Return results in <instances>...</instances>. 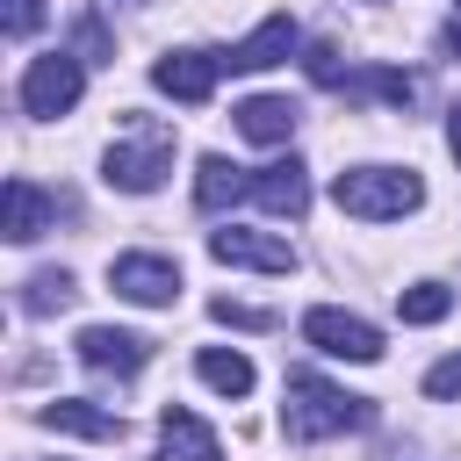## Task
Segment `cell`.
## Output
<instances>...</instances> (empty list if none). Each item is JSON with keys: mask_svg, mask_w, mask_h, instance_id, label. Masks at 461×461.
Segmentation results:
<instances>
[{"mask_svg": "<svg viewBox=\"0 0 461 461\" xmlns=\"http://www.w3.org/2000/svg\"><path fill=\"white\" fill-rule=\"evenodd\" d=\"M367 418H375V403H367V396H346L339 382H324V375H310V367H295V375H288L281 432H288L295 447H310V439H339V432H353V425H367Z\"/></svg>", "mask_w": 461, "mask_h": 461, "instance_id": "cell-1", "label": "cell"}, {"mask_svg": "<svg viewBox=\"0 0 461 461\" xmlns=\"http://www.w3.org/2000/svg\"><path fill=\"white\" fill-rule=\"evenodd\" d=\"M173 151H180L173 122H158V115H122V130H115V144H108V158H101V180H108L115 194H151V187L173 173Z\"/></svg>", "mask_w": 461, "mask_h": 461, "instance_id": "cell-2", "label": "cell"}, {"mask_svg": "<svg viewBox=\"0 0 461 461\" xmlns=\"http://www.w3.org/2000/svg\"><path fill=\"white\" fill-rule=\"evenodd\" d=\"M331 202L360 223H389V216H411L425 202V180L411 166H346L331 180Z\"/></svg>", "mask_w": 461, "mask_h": 461, "instance_id": "cell-3", "label": "cell"}, {"mask_svg": "<svg viewBox=\"0 0 461 461\" xmlns=\"http://www.w3.org/2000/svg\"><path fill=\"white\" fill-rule=\"evenodd\" d=\"M79 94H86V72H79V58H72V50H50V58H36V65L22 72V108H29L36 122L72 115V108H79Z\"/></svg>", "mask_w": 461, "mask_h": 461, "instance_id": "cell-4", "label": "cell"}, {"mask_svg": "<svg viewBox=\"0 0 461 461\" xmlns=\"http://www.w3.org/2000/svg\"><path fill=\"white\" fill-rule=\"evenodd\" d=\"M303 339L317 346V353H331V360H382V331L367 324V317H353V310H331V303H317L310 317H303Z\"/></svg>", "mask_w": 461, "mask_h": 461, "instance_id": "cell-5", "label": "cell"}, {"mask_svg": "<svg viewBox=\"0 0 461 461\" xmlns=\"http://www.w3.org/2000/svg\"><path fill=\"white\" fill-rule=\"evenodd\" d=\"M108 288H115L122 303H144V310H166V303L180 295V267H173L166 252H122V259L108 267Z\"/></svg>", "mask_w": 461, "mask_h": 461, "instance_id": "cell-6", "label": "cell"}, {"mask_svg": "<svg viewBox=\"0 0 461 461\" xmlns=\"http://www.w3.org/2000/svg\"><path fill=\"white\" fill-rule=\"evenodd\" d=\"M72 353H79L94 375H115V382H130V375L151 360V339H144V331H122V324H86V331L72 339Z\"/></svg>", "mask_w": 461, "mask_h": 461, "instance_id": "cell-7", "label": "cell"}, {"mask_svg": "<svg viewBox=\"0 0 461 461\" xmlns=\"http://www.w3.org/2000/svg\"><path fill=\"white\" fill-rule=\"evenodd\" d=\"M216 72H223L216 50H166V58L151 65V86L173 94V101H187V108H202V101L216 94Z\"/></svg>", "mask_w": 461, "mask_h": 461, "instance_id": "cell-8", "label": "cell"}, {"mask_svg": "<svg viewBox=\"0 0 461 461\" xmlns=\"http://www.w3.org/2000/svg\"><path fill=\"white\" fill-rule=\"evenodd\" d=\"M209 259H223V267H259V274H288L295 267V252H288V238H267V230H209Z\"/></svg>", "mask_w": 461, "mask_h": 461, "instance_id": "cell-9", "label": "cell"}, {"mask_svg": "<svg viewBox=\"0 0 461 461\" xmlns=\"http://www.w3.org/2000/svg\"><path fill=\"white\" fill-rule=\"evenodd\" d=\"M158 461H223V439L187 403H166L158 411Z\"/></svg>", "mask_w": 461, "mask_h": 461, "instance_id": "cell-10", "label": "cell"}, {"mask_svg": "<svg viewBox=\"0 0 461 461\" xmlns=\"http://www.w3.org/2000/svg\"><path fill=\"white\" fill-rule=\"evenodd\" d=\"M295 43H303L295 14H267V22H259L245 43H230V50H223V65H230V72H267V65H281Z\"/></svg>", "mask_w": 461, "mask_h": 461, "instance_id": "cell-11", "label": "cell"}, {"mask_svg": "<svg viewBox=\"0 0 461 461\" xmlns=\"http://www.w3.org/2000/svg\"><path fill=\"white\" fill-rule=\"evenodd\" d=\"M252 202L267 209V216H303L310 209V173H303V158H274V166H259L252 173Z\"/></svg>", "mask_w": 461, "mask_h": 461, "instance_id": "cell-12", "label": "cell"}, {"mask_svg": "<svg viewBox=\"0 0 461 461\" xmlns=\"http://www.w3.org/2000/svg\"><path fill=\"white\" fill-rule=\"evenodd\" d=\"M230 115H238V137H252V144H288L295 122H303V108L288 94H245Z\"/></svg>", "mask_w": 461, "mask_h": 461, "instance_id": "cell-13", "label": "cell"}, {"mask_svg": "<svg viewBox=\"0 0 461 461\" xmlns=\"http://www.w3.org/2000/svg\"><path fill=\"white\" fill-rule=\"evenodd\" d=\"M36 418H43L50 432H72V439H122V432H130L115 411H101V403H86V396H58V403H43Z\"/></svg>", "mask_w": 461, "mask_h": 461, "instance_id": "cell-14", "label": "cell"}, {"mask_svg": "<svg viewBox=\"0 0 461 461\" xmlns=\"http://www.w3.org/2000/svg\"><path fill=\"white\" fill-rule=\"evenodd\" d=\"M245 194H252V173H245V166H230L223 151H209V158L194 166V202H202L209 216H216V209H230V202H245Z\"/></svg>", "mask_w": 461, "mask_h": 461, "instance_id": "cell-15", "label": "cell"}, {"mask_svg": "<svg viewBox=\"0 0 461 461\" xmlns=\"http://www.w3.org/2000/svg\"><path fill=\"white\" fill-rule=\"evenodd\" d=\"M43 223H50V194H43L36 180H22V173H14V180H7V223H0V230H7V245L43 238Z\"/></svg>", "mask_w": 461, "mask_h": 461, "instance_id": "cell-16", "label": "cell"}, {"mask_svg": "<svg viewBox=\"0 0 461 461\" xmlns=\"http://www.w3.org/2000/svg\"><path fill=\"white\" fill-rule=\"evenodd\" d=\"M194 375H202L216 396H252V382H259V375H252V360H245V353H230V346H202V353H194Z\"/></svg>", "mask_w": 461, "mask_h": 461, "instance_id": "cell-17", "label": "cell"}, {"mask_svg": "<svg viewBox=\"0 0 461 461\" xmlns=\"http://www.w3.org/2000/svg\"><path fill=\"white\" fill-rule=\"evenodd\" d=\"M79 288H72V274L65 267H43V274H29L22 281V317H50V310H65Z\"/></svg>", "mask_w": 461, "mask_h": 461, "instance_id": "cell-18", "label": "cell"}, {"mask_svg": "<svg viewBox=\"0 0 461 461\" xmlns=\"http://www.w3.org/2000/svg\"><path fill=\"white\" fill-rule=\"evenodd\" d=\"M454 310V288L447 281H411V288H396V317L403 324H439Z\"/></svg>", "mask_w": 461, "mask_h": 461, "instance_id": "cell-19", "label": "cell"}, {"mask_svg": "<svg viewBox=\"0 0 461 461\" xmlns=\"http://www.w3.org/2000/svg\"><path fill=\"white\" fill-rule=\"evenodd\" d=\"M303 72H310L317 86H346V65H339V43H310V50H303Z\"/></svg>", "mask_w": 461, "mask_h": 461, "instance_id": "cell-20", "label": "cell"}, {"mask_svg": "<svg viewBox=\"0 0 461 461\" xmlns=\"http://www.w3.org/2000/svg\"><path fill=\"white\" fill-rule=\"evenodd\" d=\"M425 396H432V403H454V396H461V353H447V360L425 367Z\"/></svg>", "mask_w": 461, "mask_h": 461, "instance_id": "cell-21", "label": "cell"}, {"mask_svg": "<svg viewBox=\"0 0 461 461\" xmlns=\"http://www.w3.org/2000/svg\"><path fill=\"white\" fill-rule=\"evenodd\" d=\"M209 317H216V324H238V331H267V324H274L267 310H252V303H230V295H216V303H209Z\"/></svg>", "mask_w": 461, "mask_h": 461, "instance_id": "cell-22", "label": "cell"}, {"mask_svg": "<svg viewBox=\"0 0 461 461\" xmlns=\"http://www.w3.org/2000/svg\"><path fill=\"white\" fill-rule=\"evenodd\" d=\"M0 29L22 43V36H36L43 29V0H7V14H0Z\"/></svg>", "mask_w": 461, "mask_h": 461, "instance_id": "cell-23", "label": "cell"}, {"mask_svg": "<svg viewBox=\"0 0 461 461\" xmlns=\"http://www.w3.org/2000/svg\"><path fill=\"white\" fill-rule=\"evenodd\" d=\"M79 58H108V29H101L94 14L79 22Z\"/></svg>", "mask_w": 461, "mask_h": 461, "instance_id": "cell-24", "label": "cell"}, {"mask_svg": "<svg viewBox=\"0 0 461 461\" xmlns=\"http://www.w3.org/2000/svg\"><path fill=\"white\" fill-rule=\"evenodd\" d=\"M447 151H454V158H461V101H454V108H447Z\"/></svg>", "mask_w": 461, "mask_h": 461, "instance_id": "cell-25", "label": "cell"}, {"mask_svg": "<svg viewBox=\"0 0 461 461\" xmlns=\"http://www.w3.org/2000/svg\"><path fill=\"white\" fill-rule=\"evenodd\" d=\"M439 43H447V58H461V14H454V22L439 29Z\"/></svg>", "mask_w": 461, "mask_h": 461, "instance_id": "cell-26", "label": "cell"}]
</instances>
